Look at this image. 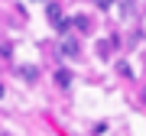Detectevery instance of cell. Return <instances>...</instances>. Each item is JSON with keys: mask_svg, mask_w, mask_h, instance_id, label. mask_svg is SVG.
Listing matches in <instances>:
<instances>
[{"mask_svg": "<svg viewBox=\"0 0 146 136\" xmlns=\"http://www.w3.org/2000/svg\"><path fill=\"white\" fill-rule=\"evenodd\" d=\"M58 52H62L65 58H78V55H81V52H78V42L68 39V36H62V46H58Z\"/></svg>", "mask_w": 146, "mask_h": 136, "instance_id": "1", "label": "cell"}, {"mask_svg": "<svg viewBox=\"0 0 146 136\" xmlns=\"http://www.w3.org/2000/svg\"><path fill=\"white\" fill-rule=\"evenodd\" d=\"M72 78H75V75L68 71V68H58V71H55V84H58V88H72Z\"/></svg>", "mask_w": 146, "mask_h": 136, "instance_id": "2", "label": "cell"}, {"mask_svg": "<svg viewBox=\"0 0 146 136\" xmlns=\"http://www.w3.org/2000/svg\"><path fill=\"white\" fill-rule=\"evenodd\" d=\"M52 26H55V32H58V36H68V29H72L75 23H72V20H65V16H62V20H55Z\"/></svg>", "mask_w": 146, "mask_h": 136, "instance_id": "3", "label": "cell"}, {"mask_svg": "<svg viewBox=\"0 0 146 136\" xmlns=\"http://www.w3.org/2000/svg\"><path fill=\"white\" fill-rule=\"evenodd\" d=\"M20 75H23L26 81H36V78H39V68H36V65H23V68H20Z\"/></svg>", "mask_w": 146, "mask_h": 136, "instance_id": "4", "label": "cell"}, {"mask_svg": "<svg viewBox=\"0 0 146 136\" xmlns=\"http://www.w3.org/2000/svg\"><path fill=\"white\" fill-rule=\"evenodd\" d=\"M46 13H49V20H52V23H55V20H62V7H58V3H49V7H46Z\"/></svg>", "mask_w": 146, "mask_h": 136, "instance_id": "5", "label": "cell"}, {"mask_svg": "<svg viewBox=\"0 0 146 136\" xmlns=\"http://www.w3.org/2000/svg\"><path fill=\"white\" fill-rule=\"evenodd\" d=\"M72 23H75V26H78L81 32H91V23H88V16H81V13H78V16H75Z\"/></svg>", "mask_w": 146, "mask_h": 136, "instance_id": "6", "label": "cell"}, {"mask_svg": "<svg viewBox=\"0 0 146 136\" xmlns=\"http://www.w3.org/2000/svg\"><path fill=\"white\" fill-rule=\"evenodd\" d=\"M110 49H114V39H110V42H101V46H98V52L107 58V55H110Z\"/></svg>", "mask_w": 146, "mask_h": 136, "instance_id": "7", "label": "cell"}, {"mask_svg": "<svg viewBox=\"0 0 146 136\" xmlns=\"http://www.w3.org/2000/svg\"><path fill=\"white\" fill-rule=\"evenodd\" d=\"M94 7H101V10H110V7H114V0H94Z\"/></svg>", "mask_w": 146, "mask_h": 136, "instance_id": "8", "label": "cell"}, {"mask_svg": "<svg viewBox=\"0 0 146 136\" xmlns=\"http://www.w3.org/2000/svg\"><path fill=\"white\" fill-rule=\"evenodd\" d=\"M0 97H3V84H0Z\"/></svg>", "mask_w": 146, "mask_h": 136, "instance_id": "9", "label": "cell"}]
</instances>
